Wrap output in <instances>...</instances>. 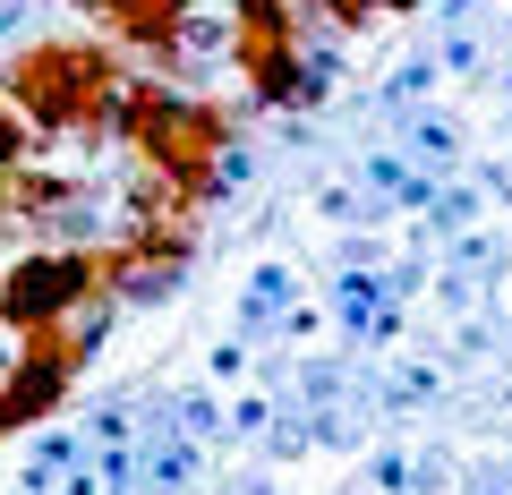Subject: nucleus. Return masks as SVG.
<instances>
[{
  "label": "nucleus",
  "instance_id": "nucleus-1",
  "mask_svg": "<svg viewBox=\"0 0 512 495\" xmlns=\"http://www.w3.org/2000/svg\"><path fill=\"white\" fill-rule=\"evenodd\" d=\"M0 94L18 103V120L35 129H103L120 120V60L103 43H69V35H43V43H18L9 69H0Z\"/></svg>",
  "mask_w": 512,
  "mask_h": 495
},
{
  "label": "nucleus",
  "instance_id": "nucleus-2",
  "mask_svg": "<svg viewBox=\"0 0 512 495\" xmlns=\"http://www.w3.org/2000/svg\"><path fill=\"white\" fill-rule=\"evenodd\" d=\"M291 9H325L333 26H367L376 18V0H291Z\"/></svg>",
  "mask_w": 512,
  "mask_h": 495
},
{
  "label": "nucleus",
  "instance_id": "nucleus-3",
  "mask_svg": "<svg viewBox=\"0 0 512 495\" xmlns=\"http://www.w3.org/2000/svg\"><path fill=\"white\" fill-rule=\"evenodd\" d=\"M9 18H18V0H0V26H9Z\"/></svg>",
  "mask_w": 512,
  "mask_h": 495
},
{
  "label": "nucleus",
  "instance_id": "nucleus-4",
  "mask_svg": "<svg viewBox=\"0 0 512 495\" xmlns=\"http://www.w3.org/2000/svg\"><path fill=\"white\" fill-rule=\"evenodd\" d=\"M376 9H419V0H376Z\"/></svg>",
  "mask_w": 512,
  "mask_h": 495
}]
</instances>
